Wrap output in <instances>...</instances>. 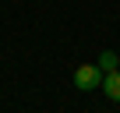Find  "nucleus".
<instances>
[{"mask_svg": "<svg viewBox=\"0 0 120 113\" xmlns=\"http://www.w3.org/2000/svg\"><path fill=\"white\" fill-rule=\"evenodd\" d=\"M102 92H106V99L120 102V71H109V74L102 78Z\"/></svg>", "mask_w": 120, "mask_h": 113, "instance_id": "2", "label": "nucleus"}, {"mask_svg": "<svg viewBox=\"0 0 120 113\" xmlns=\"http://www.w3.org/2000/svg\"><path fill=\"white\" fill-rule=\"evenodd\" d=\"M99 71H102V74H109V71H120V56H116L113 49H102V53H99Z\"/></svg>", "mask_w": 120, "mask_h": 113, "instance_id": "3", "label": "nucleus"}, {"mask_svg": "<svg viewBox=\"0 0 120 113\" xmlns=\"http://www.w3.org/2000/svg\"><path fill=\"white\" fill-rule=\"evenodd\" d=\"M102 71H99V64H81L78 71H74V88L78 92H95V88H102Z\"/></svg>", "mask_w": 120, "mask_h": 113, "instance_id": "1", "label": "nucleus"}]
</instances>
